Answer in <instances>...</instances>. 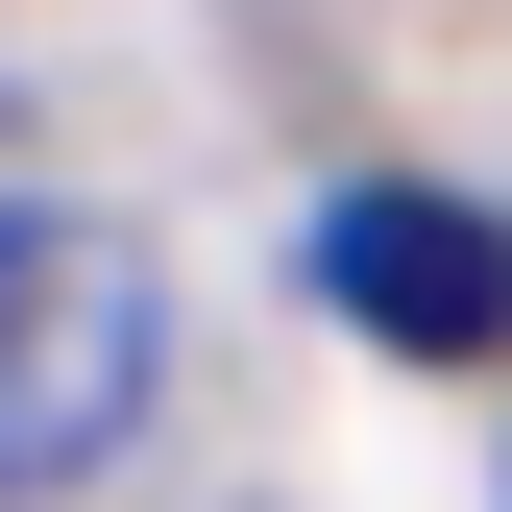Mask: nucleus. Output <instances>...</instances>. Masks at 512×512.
<instances>
[{"instance_id": "nucleus-1", "label": "nucleus", "mask_w": 512, "mask_h": 512, "mask_svg": "<svg viewBox=\"0 0 512 512\" xmlns=\"http://www.w3.org/2000/svg\"><path fill=\"white\" fill-rule=\"evenodd\" d=\"M171 391V269L98 196H0V512L98 488Z\"/></svg>"}, {"instance_id": "nucleus-2", "label": "nucleus", "mask_w": 512, "mask_h": 512, "mask_svg": "<svg viewBox=\"0 0 512 512\" xmlns=\"http://www.w3.org/2000/svg\"><path fill=\"white\" fill-rule=\"evenodd\" d=\"M317 317L342 342H391V366H512V220L488 196H439V171H366V196H317Z\"/></svg>"}]
</instances>
